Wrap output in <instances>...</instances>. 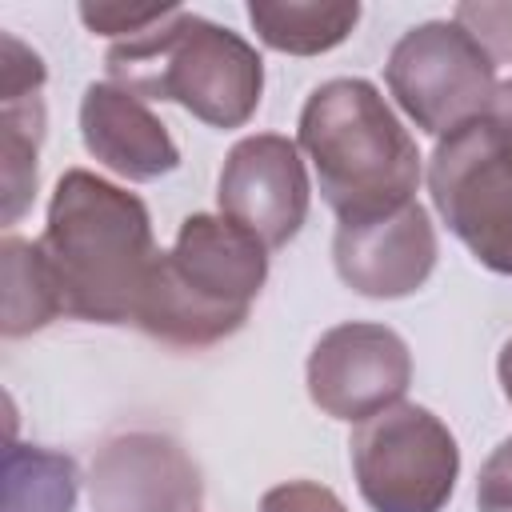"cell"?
Returning <instances> with one entry per match:
<instances>
[{
	"instance_id": "obj_1",
	"label": "cell",
	"mask_w": 512,
	"mask_h": 512,
	"mask_svg": "<svg viewBox=\"0 0 512 512\" xmlns=\"http://www.w3.org/2000/svg\"><path fill=\"white\" fill-rule=\"evenodd\" d=\"M36 244L60 288L64 316L96 324L136 320L160 252L152 244L148 208L132 192L84 168L64 172Z\"/></svg>"
},
{
	"instance_id": "obj_2",
	"label": "cell",
	"mask_w": 512,
	"mask_h": 512,
	"mask_svg": "<svg viewBox=\"0 0 512 512\" xmlns=\"http://www.w3.org/2000/svg\"><path fill=\"white\" fill-rule=\"evenodd\" d=\"M300 148L340 224L400 212L420 184L416 140L368 80L320 84L300 112Z\"/></svg>"
},
{
	"instance_id": "obj_3",
	"label": "cell",
	"mask_w": 512,
	"mask_h": 512,
	"mask_svg": "<svg viewBox=\"0 0 512 512\" xmlns=\"http://www.w3.org/2000/svg\"><path fill=\"white\" fill-rule=\"evenodd\" d=\"M268 276V248L228 216H188L172 252H160L136 320L176 348H204L232 336Z\"/></svg>"
},
{
	"instance_id": "obj_4",
	"label": "cell",
	"mask_w": 512,
	"mask_h": 512,
	"mask_svg": "<svg viewBox=\"0 0 512 512\" xmlns=\"http://www.w3.org/2000/svg\"><path fill=\"white\" fill-rule=\"evenodd\" d=\"M108 76L136 100H176L212 128H240L264 88L260 56L236 32L180 8L112 44Z\"/></svg>"
},
{
	"instance_id": "obj_5",
	"label": "cell",
	"mask_w": 512,
	"mask_h": 512,
	"mask_svg": "<svg viewBox=\"0 0 512 512\" xmlns=\"http://www.w3.org/2000/svg\"><path fill=\"white\" fill-rule=\"evenodd\" d=\"M352 472L376 512H440L452 496L460 452L428 408L392 404L356 424Z\"/></svg>"
},
{
	"instance_id": "obj_6",
	"label": "cell",
	"mask_w": 512,
	"mask_h": 512,
	"mask_svg": "<svg viewBox=\"0 0 512 512\" xmlns=\"http://www.w3.org/2000/svg\"><path fill=\"white\" fill-rule=\"evenodd\" d=\"M428 188L464 248L484 268L512 276V140L484 116L448 132L432 152Z\"/></svg>"
},
{
	"instance_id": "obj_7",
	"label": "cell",
	"mask_w": 512,
	"mask_h": 512,
	"mask_svg": "<svg viewBox=\"0 0 512 512\" xmlns=\"http://www.w3.org/2000/svg\"><path fill=\"white\" fill-rule=\"evenodd\" d=\"M388 88L416 128L444 140L488 112L496 96V64L460 24L428 20L396 40L388 56Z\"/></svg>"
},
{
	"instance_id": "obj_8",
	"label": "cell",
	"mask_w": 512,
	"mask_h": 512,
	"mask_svg": "<svg viewBox=\"0 0 512 512\" xmlns=\"http://www.w3.org/2000/svg\"><path fill=\"white\" fill-rule=\"evenodd\" d=\"M412 380L408 344L384 324H336L308 356V396L336 420L392 408Z\"/></svg>"
},
{
	"instance_id": "obj_9",
	"label": "cell",
	"mask_w": 512,
	"mask_h": 512,
	"mask_svg": "<svg viewBox=\"0 0 512 512\" xmlns=\"http://www.w3.org/2000/svg\"><path fill=\"white\" fill-rule=\"evenodd\" d=\"M220 216L248 228L264 248L288 244L308 216V176L292 140L248 136L240 140L220 172Z\"/></svg>"
},
{
	"instance_id": "obj_10",
	"label": "cell",
	"mask_w": 512,
	"mask_h": 512,
	"mask_svg": "<svg viewBox=\"0 0 512 512\" xmlns=\"http://www.w3.org/2000/svg\"><path fill=\"white\" fill-rule=\"evenodd\" d=\"M96 512H200V468L192 456L156 432L116 436L92 460Z\"/></svg>"
},
{
	"instance_id": "obj_11",
	"label": "cell",
	"mask_w": 512,
	"mask_h": 512,
	"mask_svg": "<svg viewBox=\"0 0 512 512\" xmlns=\"http://www.w3.org/2000/svg\"><path fill=\"white\" fill-rule=\"evenodd\" d=\"M336 272L348 288L376 300H396L416 292L436 264V232L428 212L412 200L400 212L352 220L336 228Z\"/></svg>"
},
{
	"instance_id": "obj_12",
	"label": "cell",
	"mask_w": 512,
	"mask_h": 512,
	"mask_svg": "<svg viewBox=\"0 0 512 512\" xmlns=\"http://www.w3.org/2000/svg\"><path fill=\"white\" fill-rule=\"evenodd\" d=\"M80 132L88 152L124 180H156L180 164L164 124L116 84H88L80 100Z\"/></svg>"
},
{
	"instance_id": "obj_13",
	"label": "cell",
	"mask_w": 512,
	"mask_h": 512,
	"mask_svg": "<svg viewBox=\"0 0 512 512\" xmlns=\"http://www.w3.org/2000/svg\"><path fill=\"white\" fill-rule=\"evenodd\" d=\"M248 20L268 48L292 52V56H312V52L336 48L352 32V24L360 20V4L256 0V4H248Z\"/></svg>"
},
{
	"instance_id": "obj_14",
	"label": "cell",
	"mask_w": 512,
	"mask_h": 512,
	"mask_svg": "<svg viewBox=\"0 0 512 512\" xmlns=\"http://www.w3.org/2000/svg\"><path fill=\"white\" fill-rule=\"evenodd\" d=\"M0 268H4V336L36 332L64 312L60 288L48 272L40 244H28L20 236H4Z\"/></svg>"
},
{
	"instance_id": "obj_15",
	"label": "cell",
	"mask_w": 512,
	"mask_h": 512,
	"mask_svg": "<svg viewBox=\"0 0 512 512\" xmlns=\"http://www.w3.org/2000/svg\"><path fill=\"white\" fill-rule=\"evenodd\" d=\"M76 464L48 448L8 444L4 452V512H72Z\"/></svg>"
},
{
	"instance_id": "obj_16",
	"label": "cell",
	"mask_w": 512,
	"mask_h": 512,
	"mask_svg": "<svg viewBox=\"0 0 512 512\" xmlns=\"http://www.w3.org/2000/svg\"><path fill=\"white\" fill-rule=\"evenodd\" d=\"M44 92V88H40ZM40 92L4 96L0 112V152H4V220L12 224L36 192V148L44 136Z\"/></svg>"
},
{
	"instance_id": "obj_17",
	"label": "cell",
	"mask_w": 512,
	"mask_h": 512,
	"mask_svg": "<svg viewBox=\"0 0 512 512\" xmlns=\"http://www.w3.org/2000/svg\"><path fill=\"white\" fill-rule=\"evenodd\" d=\"M452 24H460L492 64L512 60V4H456Z\"/></svg>"
},
{
	"instance_id": "obj_18",
	"label": "cell",
	"mask_w": 512,
	"mask_h": 512,
	"mask_svg": "<svg viewBox=\"0 0 512 512\" xmlns=\"http://www.w3.org/2000/svg\"><path fill=\"white\" fill-rule=\"evenodd\" d=\"M172 12V4H144V8H132V4H84L80 8V20L92 28V32H104V36H136L144 28H152L156 20H164Z\"/></svg>"
},
{
	"instance_id": "obj_19",
	"label": "cell",
	"mask_w": 512,
	"mask_h": 512,
	"mask_svg": "<svg viewBox=\"0 0 512 512\" xmlns=\"http://www.w3.org/2000/svg\"><path fill=\"white\" fill-rule=\"evenodd\" d=\"M260 512H344V504H340L336 492H328L324 484H312V480H288V484L264 492Z\"/></svg>"
},
{
	"instance_id": "obj_20",
	"label": "cell",
	"mask_w": 512,
	"mask_h": 512,
	"mask_svg": "<svg viewBox=\"0 0 512 512\" xmlns=\"http://www.w3.org/2000/svg\"><path fill=\"white\" fill-rule=\"evenodd\" d=\"M476 504L480 512H512V436L484 460L476 480Z\"/></svg>"
},
{
	"instance_id": "obj_21",
	"label": "cell",
	"mask_w": 512,
	"mask_h": 512,
	"mask_svg": "<svg viewBox=\"0 0 512 512\" xmlns=\"http://www.w3.org/2000/svg\"><path fill=\"white\" fill-rule=\"evenodd\" d=\"M484 120H488L504 140H512V80L496 84V96H492V104H488Z\"/></svg>"
},
{
	"instance_id": "obj_22",
	"label": "cell",
	"mask_w": 512,
	"mask_h": 512,
	"mask_svg": "<svg viewBox=\"0 0 512 512\" xmlns=\"http://www.w3.org/2000/svg\"><path fill=\"white\" fill-rule=\"evenodd\" d=\"M500 384H504V396H508V404H512V340H508L504 352H500Z\"/></svg>"
}]
</instances>
